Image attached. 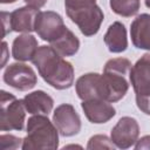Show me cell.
<instances>
[{"label":"cell","mask_w":150,"mask_h":150,"mask_svg":"<svg viewBox=\"0 0 150 150\" xmlns=\"http://www.w3.org/2000/svg\"><path fill=\"white\" fill-rule=\"evenodd\" d=\"M2 79L6 84L20 91L30 90L38 83V76L34 69L20 61L8 64L4 71Z\"/></svg>","instance_id":"8992f818"},{"label":"cell","mask_w":150,"mask_h":150,"mask_svg":"<svg viewBox=\"0 0 150 150\" xmlns=\"http://www.w3.org/2000/svg\"><path fill=\"white\" fill-rule=\"evenodd\" d=\"M22 150H55L59 148V130L47 115H33L27 122Z\"/></svg>","instance_id":"3957f363"},{"label":"cell","mask_w":150,"mask_h":150,"mask_svg":"<svg viewBox=\"0 0 150 150\" xmlns=\"http://www.w3.org/2000/svg\"><path fill=\"white\" fill-rule=\"evenodd\" d=\"M22 138L14 135H1L0 136V149L1 150H14L22 146Z\"/></svg>","instance_id":"44dd1931"},{"label":"cell","mask_w":150,"mask_h":150,"mask_svg":"<svg viewBox=\"0 0 150 150\" xmlns=\"http://www.w3.org/2000/svg\"><path fill=\"white\" fill-rule=\"evenodd\" d=\"M101 74L87 73L81 75L75 82V90L80 100L87 101L93 98H100L98 96V81Z\"/></svg>","instance_id":"e0dca14e"},{"label":"cell","mask_w":150,"mask_h":150,"mask_svg":"<svg viewBox=\"0 0 150 150\" xmlns=\"http://www.w3.org/2000/svg\"><path fill=\"white\" fill-rule=\"evenodd\" d=\"M0 98V130L21 131L25 127L26 108L22 100L16 98L13 94L1 90Z\"/></svg>","instance_id":"5b68a950"},{"label":"cell","mask_w":150,"mask_h":150,"mask_svg":"<svg viewBox=\"0 0 150 150\" xmlns=\"http://www.w3.org/2000/svg\"><path fill=\"white\" fill-rule=\"evenodd\" d=\"M50 46L63 57L73 56L80 49V40L70 29L66 28L56 40L50 42Z\"/></svg>","instance_id":"ac0fdd59"},{"label":"cell","mask_w":150,"mask_h":150,"mask_svg":"<svg viewBox=\"0 0 150 150\" xmlns=\"http://www.w3.org/2000/svg\"><path fill=\"white\" fill-rule=\"evenodd\" d=\"M103 40H104V43L108 47V50L110 53L118 54V53L127 50L128 36H127L125 26L120 21L112 22L108 27V29L103 36Z\"/></svg>","instance_id":"2e32d148"},{"label":"cell","mask_w":150,"mask_h":150,"mask_svg":"<svg viewBox=\"0 0 150 150\" xmlns=\"http://www.w3.org/2000/svg\"><path fill=\"white\" fill-rule=\"evenodd\" d=\"M136 104L137 108L144 112L145 115L150 116V96L146 97H136Z\"/></svg>","instance_id":"7402d4cb"},{"label":"cell","mask_w":150,"mask_h":150,"mask_svg":"<svg viewBox=\"0 0 150 150\" xmlns=\"http://www.w3.org/2000/svg\"><path fill=\"white\" fill-rule=\"evenodd\" d=\"M131 62L125 57H114L105 62L98 81L100 98L114 103L122 100L129 90Z\"/></svg>","instance_id":"7a4b0ae2"},{"label":"cell","mask_w":150,"mask_h":150,"mask_svg":"<svg viewBox=\"0 0 150 150\" xmlns=\"http://www.w3.org/2000/svg\"><path fill=\"white\" fill-rule=\"evenodd\" d=\"M81 108L88 121L94 124L107 123L116 115V110L110 104V102H107L102 98L82 101Z\"/></svg>","instance_id":"8fae6325"},{"label":"cell","mask_w":150,"mask_h":150,"mask_svg":"<svg viewBox=\"0 0 150 150\" xmlns=\"http://www.w3.org/2000/svg\"><path fill=\"white\" fill-rule=\"evenodd\" d=\"M64 7L68 18L84 36H93L98 33L104 14L96 0H64Z\"/></svg>","instance_id":"277c9868"},{"label":"cell","mask_w":150,"mask_h":150,"mask_svg":"<svg viewBox=\"0 0 150 150\" xmlns=\"http://www.w3.org/2000/svg\"><path fill=\"white\" fill-rule=\"evenodd\" d=\"M144 2H145V6L148 8H150V0H144Z\"/></svg>","instance_id":"83f0119b"},{"label":"cell","mask_w":150,"mask_h":150,"mask_svg":"<svg viewBox=\"0 0 150 150\" xmlns=\"http://www.w3.org/2000/svg\"><path fill=\"white\" fill-rule=\"evenodd\" d=\"M16 0H0V2L1 4H4V5H7V4H13V2H15Z\"/></svg>","instance_id":"4316f807"},{"label":"cell","mask_w":150,"mask_h":150,"mask_svg":"<svg viewBox=\"0 0 150 150\" xmlns=\"http://www.w3.org/2000/svg\"><path fill=\"white\" fill-rule=\"evenodd\" d=\"M53 123L63 137H71L81 131V118L75 108L69 103H62L53 112Z\"/></svg>","instance_id":"52a82bcc"},{"label":"cell","mask_w":150,"mask_h":150,"mask_svg":"<svg viewBox=\"0 0 150 150\" xmlns=\"http://www.w3.org/2000/svg\"><path fill=\"white\" fill-rule=\"evenodd\" d=\"M23 1L27 6H32V7H35V8H41L47 4L48 0H23Z\"/></svg>","instance_id":"d4e9b609"},{"label":"cell","mask_w":150,"mask_h":150,"mask_svg":"<svg viewBox=\"0 0 150 150\" xmlns=\"http://www.w3.org/2000/svg\"><path fill=\"white\" fill-rule=\"evenodd\" d=\"M129 80L136 97L150 96V53L142 55L132 64Z\"/></svg>","instance_id":"30bf717a"},{"label":"cell","mask_w":150,"mask_h":150,"mask_svg":"<svg viewBox=\"0 0 150 150\" xmlns=\"http://www.w3.org/2000/svg\"><path fill=\"white\" fill-rule=\"evenodd\" d=\"M130 38L136 48L150 52V14L143 13L134 19L130 26Z\"/></svg>","instance_id":"4fadbf2b"},{"label":"cell","mask_w":150,"mask_h":150,"mask_svg":"<svg viewBox=\"0 0 150 150\" xmlns=\"http://www.w3.org/2000/svg\"><path fill=\"white\" fill-rule=\"evenodd\" d=\"M139 136L138 122L130 116H123L111 129L110 138L116 148L129 149L137 142Z\"/></svg>","instance_id":"9c48e42d"},{"label":"cell","mask_w":150,"mask_h":150,"mask_svg":"<svg viewBox=\"0 0 150 150\" xmlns=\"http://www.w3.org/2000/svg\"><path fill=\"white\" fill-rule=\"evenodd\" d=\"M23 104L28 114L32 115H47L53 110L54 100L43 90H35L27 94L23 98Z\"/></svg>","instance_id":"9a60e30c"},{"label":"cell","mask_w":150,"mask_h":150,"mask_svg":"<svg viewBox=\"0 0 150 150\" xmlns=\"http://www.w3.org/2000/svg\"><path fill=\"white\" fill-rule=\"evenodd\" d=\"M135 149L136 150L150 149V135L143 136L141 139H137V142L135 143Z\"/></svg>","instance_id":"cb8c5ba5"},{"label":"cell","mask_w":150,"mask_h":150,"mask_svg":"<svg viewBox=\"0 0 150 150\" xmlns=\"http://www.w3.org/2000/svg\"><path fill=\"white\" fill-rule=\"evenodd\" d=\"M109 5L117 15L130 18L138 13L141 2L139 0H110Z\"/></svg>","instance_id":"d6986e66"},{"label":"cell","mask_w":150,"mask_h":150,"mask_svg":"<svg viewBox=\"0 0 150 150\" xmlns=\"http://www.w3.org/2000/svg\"><path fill=\"white\" fill-rule=\"evenodd\" d=\"M115 144L105 135H94L89 138L87 149H114Z\"/></svg>","instance_id":"ffe728a7"},{"label":"cell","mask_w":150,"mask_h":150,"mask_svg":"<svg viewBox=\"0 0 150 150\" xmlns=\"http://www.w3.org/2000/svg\"><path fill=\"white\" fill-rule=\"evenodd\" d=\"M39 75L50 87L64 90L74 83V67L52 46H40L32 60Z\"/></svg>","instance_id":"6da1fadb"},{"label":"cell","mask_w":150,"mask_h":150,"mask_svg":"<svg viewBox=\"0 0 150 150\" xmlns=\"http://www.w3.org/2000/svg\"><path fill=\"white\" fill-rule=\"evenodd\" d=\"M2 56H4V59H2V63H1V68H4L5 67V63H6V59H7V43L4 41L2 42Z\"/></svg>","instance_id":"484cf974"},{"label":"cell","mask_w":150,"mask_h":150,"mask_svg":"<svg viewBox=\"0 0 150 150\" xmlns=\"http://www.w3.org/2000/svg\"><path fill=\"white\" fill-rule=\"evenodd\" d=\"M66 28L63 19L59 13L53 11L39 12L35 21V32L43 41L50 43L56 40Z\"/></svg>","instance_id":"ba28073f"},{"label":"cell","mask_w":150,"mask_h":150,"mask_svg":"<svg viewBox=\"0 0 150 150\" xmlns=\"http://www.w3.org/2000/svg\"><path fill=\"white\" fill-rule=\"evenodd\" d=\"M39 48L38 40L30 33H23L16 36L12 43V56L20 62L32 61Z\"/></svg>","instance_id":"5bb4252c"},{"label":"cell","mask_w":150,"mask_h":150,"mask_svg":"<svg viewBox=\"0 0 150 150\" xmlns=\"http://www.w3.org/2000/svg\"><path fill=\"white\" fill-rule=\"evenodd\" d=\"M1 18H2V23H4V36H6L8 33L12 32V28H11V13L1 12Z\"/></svg>","instance_id":"603a6c76"},{"label":"cell","mask_w":150,"mask_h":150,"mask_svg":"<svg viewBox=\"0 0 150 150\" xmlns=\"http://www.w3.org/2000/svg\"><path fill=\"white\" fill-rule=\"evenodd\" d=\"M39 8L32 6L20 7L11 13V28L16 33H32L35 30V21Z\"/></svg>","instance_id":"7c38bea8"}]
</instances>
